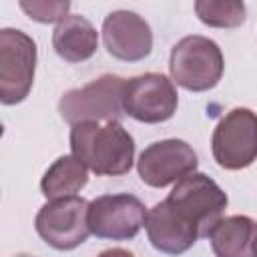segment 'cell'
Segmentation results:
<instances>
[{
	"instance_id": "5",
	"label": "cell",
	"mask_w": 257,
	"mask_h": 257,
	"mask_svg": "<svg viewBox=\"0 0 257 257\" xmlns=\"http://www.w3.org/2000/svg\"><path fill=\"white\" fill-rule=\"evenodd\" d=\"M36 42L18 28L0 30V100L2 104L22 102L34 82Z\"/></svg>"
},
{
	"instance_id": "11",
	"label": "cell",
	"mask_w": 257,
	"mask_h": 257,
	"mask_svg": "<svg viewBox=\"0 0 257 257\" xmlns=\"http://www.w3.org/2000/svg\"><path fill=\"white\" fill-rule=\"evenodd\" d=\"M102 40L110 56L124 62H139L153 50L149 22L133 10H114L102 22Z\"/></svg>"
},
{
	"instance_id": "7",
	"label": "cell",
	"mask_w": 257,
	"mask_h": 257,
	"mask_svg": "<svg viewBox=\"0 0 257 257\" xmlns=\"http://www.w3.org/2000/svg\"><path fill=\"white\" fill-rule=\"evenodd\" d=\"M211 153L219 167L239 171L257 159V112L245 106L231 108L215 126Z\"/></svg>"
},
{
	"instance_id": "20",
	"label": "cell",
	"mask_w": 257,
	"mask_h": 257,
	"mask_svg": "<svg viewBox=\"0 0 257 257\" xmlns=\"http://www.w3.org/2000/svg\"><path fill=\"white\" fill-rule=\"evenodd\" d=\"M16 257H34V255H26V253H22V255H16Z\"/></svg>"
},
{
	"instance_id": "18",
	"label": "cell",
	"mask_w": 257,
	"mask_h": 257,
	"mask_svg": "<svg viewBox=\"0 0 257 257\" xmlns=\"http://www.w3.org/2000/svg\"><path fill=\"white\" fill-rule=\"evenodd\" d=\"M96 257H135L131 251L126 249H120V247H112V249H106L102 253H98Z\"/></svg>"
},
{
	"instance_id": "10",
	"label": "cell",
	"mask_w": 257,
	"mask_h": 257,
	"mask_svg": "<svg viewBox=\"0 0 257 257\" xmlns=\"http://www.w3.org/2000/svg\"><path fill=\"white\" fill-rule=\"evenodd\" d=\"M197 153L181 139H165L149 145L139 161L137 171L143 183L155 189L179 183L197 169Z\"/></svg>"
},
{
	"instance_id": "9",
	"label": "cell",
	"mask_w": 257,
	"mask_h": 257,
	"mask_svg": "<svg viewBox=\"0 0 257 257\" xmlns=\"http://www.w3.org/2000/svg\"><path fill=\"white\" fill-rule=\"evenodd\" d=\"M124 114L139 122L157 124L169 120L177 112L179 94L165 74L147 72L128 78L124 84Z\"/></svg>"
},
{
	"instance_id": "13",
	"label": "cell",
	"mask_w": 257,
	"mask_h": 257,
	"mask_svg": "<svg viewBox=\"0 0 257 257\" xmlns=\"http://www.w3.org/2000/svg\"><path fill=\"white\" fill-rule=\"evenodd\" d=\"M52 48L66 62H84L98 48V32L84 16L68 14L52 32Z\"/></svg>"
},
{
	"instance_id": "3",
	"label": "cell",
	"mask_w": 257,
	"mask_h": 257,
	"mask_svg": "<svg viewBox=\"0 0 257 257\" xmlns=\"http://www.w3.org/2000/svg\"><path fill=\"white\" fill-rule=\"evenodd\" d=\"M124 84L126 80L116 74H102L84 86L66 90L58 100V112L72 126L80 122H120Z\"/></svg>"
},
{
	"instance_id": "6",
	"label": "cell",
	"mask_w": 257,
	"mask_h": 257,
	"mask_svg": "<svg viewBox=\"0 0 257 257\" xmlns=\"http://www.w3.org/2000/svg\"><path fill=\"white\" fill-rule=\"evenodd\" d=\"M34 229L40 239L56 251H72L88 235V201L82 197H64L48 201L34 217Z\"/></svg>"
},
{
	"instance_id": "15",
	"label": "cell",
	"mask_w": 257,
	"mask_h": 257,
	"mask_svg": "<svg viewBox=\"0 0 257 257\" xmlns=\"http://www.w3.org/2000/svg\"><path fill=\"white\" fill-rule=\"evenodd\" d=\"M86 183L88 169L74 155H62L46 169L40 181V191L48 201H54L74 197Z\"/></svg>"
},
{
	"instance_id": "14",
	"label": "cell",
	"mask_w": 257,
	"mask_h": 257,
	"mask_svg": "<svg viewBox=\"0 0 257 257\" xmlns=\"http://www.w3.org/2000/svg\"><path fill=\"white\" fill-rule=\"evenodd\" d=\"M257 223L245 215L223 217L209 235L215 257H253Z\"/></svg>"
},
{
	"instance_id": "19",
	"label": "cell",
	"mask_w": 257,
	"mask_h": 257,
	"mask_svg": "<svg viewBox=\"0 0 257 257\" xmlns=\"http://www.w3.org/2000/svg\"><path fill=\"white\" fill-rule=\"evenodd\" d=\"M253 257H257V237H255V243H253Z\"/></svg>"
},
{
	"instance_id": "12",
	"label": "cell",
	"mask_w": 257,
	"mask_h": 257,
	"mask_svg": "<svg viewBox=\"0 0 257 257\" xmlns=\"http://www.w3.org/2000/svg\"><path fill=\"white\" fill-rule=\"evenodd\" d=\"M145 229L151 245L167 255H181L189 251L199 239V233L191 225H187L167 205V201H161L153 209H149Z\"/></svg>"
},
{
	"instance_id": "4",
	"label": "cell",
	"mask_w": 257,
	"mask_h": 257,
	"mask_svg": "<svg viewBox=\"0 0 257 257\" xmlns=\"http://www.w3.org/2000/svg\"><path fill=\"white\" fill-rule=\"evenodd\" d=\"M169 70L173 80L185 90L205 92L219 84L225 70V58L215 40L191 34L173 46Z\"/></svg>"
},
{
	"instance_id": "16",
	"label": "cell",
	"mask_w": 257,
	"mask_h": 257,
	"mask_svg": "<svg viewBox=\"0 0 257 257\" xmlns=\"http://www.w3.org/2000/svg\"><path fill=\"white\" fill-rule=\"evenodd\" d=\"M199 20L213 28H235L245 22L247 10L239 0H199L195 2Z\"/></svg>"
},
{
	"instance_id": "17",
	"label": "cell",
	"mask_w": 257,
	"mask_h": 257,
	"mask_svg": "<svg viewBox=\"0 0 257 257\" xmlns=\"http://www.w3.org/2000/svg\"><path fill=\"white\" fill-rule=\"evenodd\" d=\"M20 8L36 22H60L64 16H68V2H20Z\"/></svg>"
},
{
	"instance_id": "8",
	"label": "cell",
	"mask_w": 257,
	"mask_h": 257,
	"mask_svg": "<svg viewBox=\"0 0 257 257\" xmlns=\"http://www.w3.org/2000/svg\"><path fill=\"white\" fill-rule=\"evenodd\" d=\"M145 203L131 195H100L88 203L90 235L110 241H128L139 235L147 221Z\"/></svg>"
},
{
	"instance_id": "2",
	"label": "cell",
	"mask_w": 257,
	"mask_h": 257,
	"mask_svg": "<svg viewBox=\"0 0 257 257\" xmlns=\"http://www.w3.org/2000/svg\"><path fill=\"white\" fill-rule=\"evenodd\" d=\"M167 205L201 237H209L215 225L223 219L227 209V193L207 175L191 173L179 183L165 199Z\"/></svg>"
},
{
	"instance_id": "1",
	"label": "cell",
	"mask_w": 257,
	"mask_h": 257,
	"mask_svg": "<svg viewBox=\"0 0 257 257\" xmlns=\"http://www.w3.org/2000/svg\"><path fill=\"white\" fill-rule=\"evenodd\" d=\"M72 155L98 177H120L135 161V141L118 122H80L70 128Z\"/></svg>"
}]
</instances>
